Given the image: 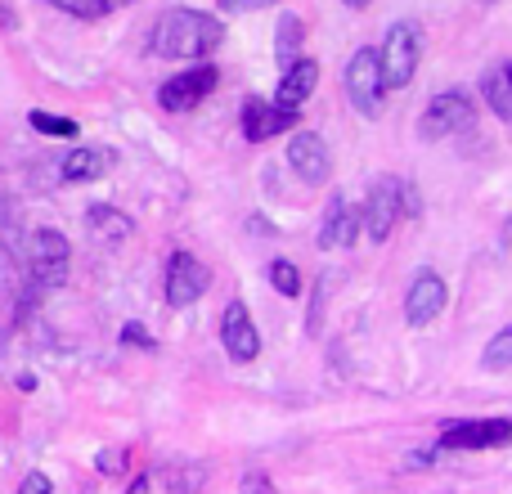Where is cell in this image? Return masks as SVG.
I'll return each mask as SVG.
<instances>
[{"label":"cell","instance_id":"cb8c5ba5","mask_svg":"<svg viewBox=\"0 0 512 494\" xmlns=\"http://www.w3.org/2000/svg\"><path fill=\"white\" fill-rule=\"evenodd\" d=\"M270 283H274V292H283V297H301V274L292 261H270Z\"/></svg>","mask_w":512,"mask_h":494},{"label":"cell","instance_id":"d6a6232c","mask_svg":"<svg viewBox=\"0 0 512 494\" xmlns=\"http://www.w3.org/2000/svg\"><path fill=\"white\" fill-rule=\"evenodd\" d=\"M342 5H351V9H364V5H373V0H342Z\"/></svg>","mask_w":512,"mask_h":494},{"label":"cell","instance_id":"4dcf8cb0","mask_svg":"<svg viewBox=\"0 0 512 494\" xmlns=\"http://www.w3.org/2000/svg\"><path fill=\"white\" fill-rule=\"evenodd\" d=\"M126 494H153V481H149V477H144V472H140V477H135L131 486H126Z\"/></svg>","mask_w":512,"mask_h":494},{"label":"cell","instance_id":"7a4b0ae2","mask_svg":"<svg viewBox=\"0 0 512 494\" xmlns=\"http://www.w3.org/2000/svg\"><path fill=\"white\" fill-rule=\"evenodd\" d=\"M418 59H423V32H418V23H405V18L391 23L387 41H382V50H378V68H382L387 90L409 86L418 72Z\"/></svg>","mask_w":512,"mask_h":494},{"label":"cell","instance_id":"83f0119b","mask_svg":"<svg viewBox=\"0 0 512 494\" xmlns=\"http://www.w3.org/2000/svg\"><path fill=\"white\" fill-rule=\"evenodd\" d=\"M221 9H230V14H252V9H270L279 5V0H216Z\"/></svg>","mask_w":512,"mask_h":494},{"label":"cell","instance_id":"5bb4252c","mask_svg":"<svg viewBox=\"0 0 512 494\" xmlns=\"http://www.w3.org/2000/svg\"><path fill=\"white\" fill-rule=\"evenodd\" d=\"M292 122H297V113H288V108H279V104H265V99H256V95L243 104V135H248L252 144L288 131Z\"/></svg>","mask_w":512,"mask_h":494},{"label":"cell","instance_id":"44dd1931","mask_svg":"<svg viewBox=\"0 0 512 494\" xmlns=\"http://www.w3.org/2000/svg\"><path fill=\"white\" fill-rule=\"evenodd\" d=\"M481 364H486V369H495V373L512 369V324L499 328V333L486 342V355H481Z\"/></svg>","mask_w":512,"mask_h":494},{"label":"cell","instance_id":"4316f807","mask_svg":"<svg viewBox=\"0 0 512 494\" xmlns=\"http://www.w3.org/2000/svg\"><path fill=\"white\" fill-rule=\"evenodd\" d=\"M239 494H279L270 486V477H265V472H248V477H243V486H239Z\"/></svg>","mask_w":512,"mask_h":494},{"label":"cell","instance_id":"d4e9b609","mask_svg":"<svg viewBox=\"0 0 512 494\" xmlns=\"http://www.w3.org/2000/svg\"><path fill=\"white\" fill-rule=\"evenodd\" d=\"M126 463H131V454H126V450H104V454L95 459V468L104 472V477H122Z\"/></svg>","mask_w":512,"mask_h":494},{"label":"cell","instance_id":"8fae6325","mask_svg":"<svg viewBox=\"0 0 512 494\" xmlns=\"http://www.w3.org/2000/svg\"><path fill=\"white\" fill-rule=\"evenodd\" d=\"M445 301H450V288H445V279H441V274H432V270H423L414 283H409V297H405L409 328H427L445 310Z\"/></svg>","mask_w":512,"mask_h":494},{"label":"cell","instance_id":"9c48e42d","mask_svg":"<svg viewBox=\"0 0 512 494\" xmlns=\"http://www.w3.org/2000/svg\"><path fill=\"white\" fill-rule=\"evenodd\" d=\"M207 283H212V274H207V265L198 261V256L189 252H171L167 261V306H194L198 297L207 292Z\"/></svg>","mask_w":512,"mask_h":494},{"label":"cell","instance_id":"9a60e30c","mask_svg":"<svg viewBox=\"0 0 512 494\" xmlns=\"http://www.w3.org/2000/svg\"><path fill=\"white\" fill-rule=\"evenodd\" d=\"M355 234H360V216L351 212V203L346 198H333L324 212V225H319V247H328V252H337V247H351Z\"/></svg>","mask_w":512,"mask_h":494},{"label":"cell","instance_id":"30bf717a","mask_svg":"<svg viewBox=\"0 0 512 494\" xmlns=\"http://www.w3.org/2000/svg\"><path fill=\"white\" fill-rule=\"evenodd\" d=\"M221 342H225V351H230L234 364H252L256 355H261V337H256V324H252V315H248L243 301H230V306H225Z\"/></svg>","mask_w":512,"mask_h":494},{"label":"cell","instance_id":"603a6c76","mask_svg":"<svg viewBox=\"0 0 512 494\" xmlns=\"http://www.w3.org/2000/svg\"><path fill=\"white\" fill-rule=\"evenodd\" d=\"M54 9H63V14L72 18H104L117 9V0H50Z\"/></svg>","mask_w":512,"mask_h":494},{"label":"cell","instance_id":"4fadbf2b","mask_svg":"<svg viewBox=\"0 0 512 494\" xmlns=\"http://www.w3.org/2000/svg\"><path fill=\"white\" fill-rule=\"evenodd\" d=\"M315 86H319V63L301 54L297 63H288V68H283V81H279V90H274V104L288 108V113H297V108L315 95Z\"/></svg>","mask_w":512,"mask_h":494},{"label":"cell","instance_id":"ffe728a7","mask_svg":"<svg viewBox=\"0 0 512 494\" xmlns=\"http://www.w3.org/2000/svg\"><path fill=\"white\" fill-rule=\"evenodd\" d=\"M162 481H167L171 494H198L207 481V472L198 468V463H171V468L162 472Z\"/></svg>","mask_w":512,"mask_h":494},{"label":"cell","instance_id":"ac0fdd59","mask_svg":"<svg viewBox=\"0 0 512 494\" xmlns=\"http://www.w3.org/2000/svg\"><path fill=\"white\" fill-rule=\"evenodd\" d=\"M86 230H90V239H99V243H122L126 234H131V216L108 203H95L86 212Z\"/></svg>","mask_w":512,"mask_h":494},{"label":"cell","instance_id":"277c9868","mask_svg":"<svg viewBox=\"0 0 512 494\" xmlns=\"http://www.w3.org/2000/svg\"><path fill=\"white\" fill-rule=\"evenodd\" d=\"M27 265H32V283L36 288H63L72 265V247L59 230H36L27 239Z\"/></svg>","mask_w":512,"mask_h":494},{"label":"cell","instance_id":"f546056e","mask_svg":"<svg viewBox=\"0 0 512 494\" xmlns=\"http://www.w3.org/2000/svg\"><path fill=\"white\" fill-rule=\"evenodd\" d=\"M324 288H328V279H319V292H315V310H310V324H306L310 333H319V315H324V301H328V292H324Z\"/></svg>","mask_w":512,"mask_h":494},{"label":"cell","instance_id":"e575fe53","mask_svg":"<svg viewBox=\"0 0 512 494\" xmlns=\"http://www.w3.org/2000/svg\"><path fill=\"white\" fill-rule=\"evenodd\" d=\"M117 5H126V0H117Z\"/></svg>","mask_w":512,"mask_h":494},{"label":"cell","instance_id":"8992f818","mask_svg":"<svg viewBox=\"0 0 512 494\" xmlns=\"http://www.w3.org/2000/svg\"><path fill=\"white\" fill-rule=\"evenodd\" d=\"M216 81H221V72H216L212 63H198V68L180 72V77H167L158 90L162 113H194V108L216 90Z\"/></svg>","mask_w":512,"mask_h":494},{"label":"cell","instance_id":"836d02e7","mask_svg":"<svg viewBox=\"0 0 512 494\" xmlns=\"http://www.w3.org/2000/svg\"><path fill=\"white\" fill-rule=\"evenodd\" d=\"M508 243H512V225H508Z\"/></svg>","mask_w":512,"mask_h":494},{"label":"cell","instance_id":"484cf974","mask_svg":"<svg viewBox=\"0 0 512 494\" xmlns=\"http://www.w3.org/2000/svg\"><path fill=\"white\" fill-rule=\"evenodd\" d=\"M18 494H54V486L45 472H27V477L18 481Z\"/></svg>","mask_w":512,"mask_h":494},{"label":"cell","instance_id":"3957f363","mask_svg":"<svg viewBox=\"0 0 512 494\" xmlns=\"http://www.w3.org/2000/svg\"><path fill=\"white\" fill-rule=\"evenodd\" d=\"M477 126V104H472L463 90H441V95L427 99L423 108V135L427 140H450Z\"/></svg>","mask_w":512,"mask_h":494},{"label":"cell","instance_id":"7c38bea8","mask_svg":"<svg viewBox=\"0 0 512 494\" xmlns=\"http://www.w3.org/2000/svg\"><path fill=\"white\" fill-rule=\"evenodd\" d=\"M288 162H292V171H297L306 185H324L328 171H333V158H328L324 135H315V131H297V135H292Z\"/></svg>","mask_w":512,"mask_h":494},{"label":"cell","instance_id":"ba28073f","mask_svg":"<svg viewBox=\"0 0 512 494\" xmlns=\"http://www.w3.org/2000/svg\"><path fill=\"white\" fill-rule=\"evenodd\" d=\"M512 441L508 418H477V423H445L441 445L445 450H499Z\"/></svg>","mask_w":512,"mask_h":494},{"label":"cell","instance_id":"5b68a950","mask_svg":"<svg viewBox=\"0 0 512 494\" xmlns=\"http://www.w3.org/2000/svg\"><path fill=\"white\" fill-rule=\"evenodd\" d=\"M346 95H351L355 113L378 117L382 99H387V81H382L378 68V50H355L351 63H346Z\"/></svg>","mask_w":512,"mask_h":494},{"label":"cell","instance_id":"6da1fadb","mask_svg":"<svg viewBox=\"0 0 512 494\" xmlns=\"http://www.w3.org/2000/svg\"><path fill=\"white\" fill-rule=\"evenodd\" d=\"M225 41V23L203 9H167L153 23V54L162 59H203Z\"/></svg>","mask_w":512,"mask_h":494},{"label":"cell","instance_id":"1f68e13d","mask_svg":"<svg viewBox=\"0 0 512 494\" xmlns=\"http://www.w3.org/2000/svg\"><path fill=\"white\" fill-rule=\"evenodd\" d=\"M0 27H14V14H9L5 5H0Z\"/></svg>","mask_w":512,"mask_h":494},{"label":"cell","instance_id":"d6986e66","mask_svg":"<svg viewBox=\"0 0 512 494\" xmlns=\"http://www.w3.org/2000/svg\"><path fill=\"white\" fill-rule=\"evenodd\" d=\"M301 41H306V27H301L297 14H283L279 18V45H274V59L288 68V63L301 59Z\"/></svg>","mask_w":512,"mask_h":494},{"label":"cell","instance_id":"f1b7e54d","mask_svg":"<svg viewBox=\"0 0 512 494\" xmlns=\"http://www.w3.org/2000/svg\"><path fill=\"white\" fill-rule=\"evenodd\" d=\"M122 342H131V346H149V351L158 346L149 333H144V324H126V328H122Z\"/></svg>","mask_w":512,"mask_h":494},{"label":"cell","instance_id":"2e32d148","mask_svg":"<svg viewBox=\"0 0 512 494\" xmlns=\"http://www.w3.org/2000/svg\"><path fill=\"white\" fill-rule=\"evenodd\" d=\"M108 167H113V153L99 149V144H90V149H72L68 158H63L59 176L68 180V185H90V180H99Z\"/></svg>","mask_w":512,"mask_h":494},{"label":"cell","instance_id":"e0dca14e","mask_svg":"<svg viewBox=\"0 0 512 494\" xmlns=\"http://www.w3.org/2000/svg\"><path fill=\"white\" fill-rule=\"evenodd\" d=\"M481 95H486L490 113H499L504 122H512V59L495 63V68L481 77Z\"/></svg>","mask_w":512,"mask_h":494},{"label":"cell","instance_id":"7402d4cb","mask_svg":"<svg viewBox=\"0 0 512 494\" xmlns=\"http://www.w3.org/2000/svg\"><path fill=\"white\" fill-rule=\"evenodd\" d=\"M27 122H32V131H41V135L77 140V122H72V117H54V113H45V108H32V113H27Z\"/></svg>","mask_w":512,"mask_h":494},{"label":"cell","instance_id":"52a82bcc","mask_svg":"<svg viewBox=\"0 0 512 494\" xmlns=\"http://www.w3.org/2000/svg\"><path fill=\"white\" fill-rule=\"evenodd\" d=\"M400 216H405V212H400V180L396 176H378L369 185V194H364V212H360L369 239L373 243H387L391 230L400 225Z\"/></svg>","mask_w":512,"mask_h":494}]
</instances>
